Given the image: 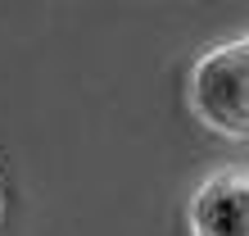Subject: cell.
<instances>
[{
	"instance_id": "6da1fadb",
	"label": "cell",
	"mask_w": 249,
	"mask_h": 236,
	"mask_svg": "<svg viewBox=\"0 0 249 236\" xmlns=\"http://www.w3.org/2000/svg\"><path fill=\"white\" fill-rule=\"evenodd\" d=\"M186 105L213 137L249 145V32L204 50L190 64Z\"/></svg>"
},
{
	"instance_id": "7a4b0ae2",
	"label": "cell",
	"mask_w": 249,
	"mask_h": 236,
	"mask_svg": "<svg viewBox=\"0 0 249 236\" xmlns=\"http://www.w3.org/2000/svg\"><path fill=\"white\" fill-rule=\"evenodd\" d=\"M190 236H249V168L227 164L209 173L186 200Z\"/></svg>"
},
{
	"instance_id": "3957f363",
	"label": "cell",
	"mask_w": 249,
	"mask_h": 236,
	"mask_svg": "<svg viewBox=\"0 0 249 236\" xmlns=\"http://www.w3.org/2000/svg\"><path fill=\"white\" fill-rule=\"evenodd\" d=\"M0 214H5V196H0Z\"/></svg>"
}]
</instances>
